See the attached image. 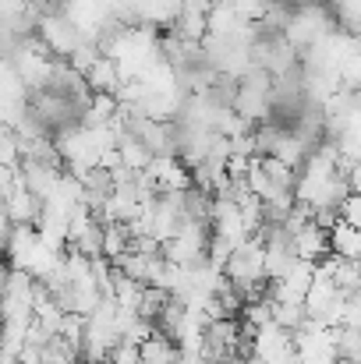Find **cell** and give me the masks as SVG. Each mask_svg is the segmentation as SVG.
Returning a JSON list of instances; mask_svg holds the SVG:
<instances>
[{"mask_svg": "<svg viewBox=\"0 0 361 364\" xmlns=\"http://www.w3.org/2000/svg\"><path fill=\"white\" fill-rule=\"evenodd\" d=\"M337 28H333V18H330V11L323 7V4H301V7H291V21H287V28H283V39L298 50V53H305V50H312L315 43H323L326 36H333Z\"/></svg>", "mask_w": 361, "mask_h": 364, "instance_id": "cell-1", "label": "cell"}, {"mask_svg": "<svg viewBox=\"0 0 361 364\" xmlns=\"http://www.w3.org/2000/svg\"><path fill=\"white\" fill-rule=\"evenodd\" d=\"M234 114L251 124H269L273 117V78L266 71H248L238 82V96H234Z\"/></svg>", "mask_w": 361, "mask_h": 364, "instance_id": "cell-2", "label": "cell"}, {"mask_svg": "<svg viewBox=\"0 0 361 364\" xmlns=\"http://www.w3.org/2000/svg\"><path fill=\"white\" fill-rule=\"evenodd\" d=\"M224 276L231 279V287H238L241 294L251 287H266V244L258 237H248L244 244H238L224 265Z\"/></svg>", "mask_w": 361, "mask_h": 364, "instance_id": "cell-3", "label": "cell"}, {"mask_svg": "<svg viewBox=\"0 0 361 364\" xmlns=\"http://www.w3.org/2000/svg\"><path fill=\"white\" fill-rule=\"evenodd\" d=\"M36 32H39V39L46 43V50H50L57 60H68V57L85 43V36L68 21V14H64V11H43V14H39Z\"/></svg>", "mask_w": 361, "mask_h": 364, "instance_id": "cell-4", "label": "cell"}, {"mask_svg": "<svg viewBox=\"0 0 361 364\" xmlns=\"http://www.w3.org/2000/svg\"><path fill=\"white\" fill-rule=\"evenodd\" d=\"M312 276H315V265L298 258L280 279L269 283V301H276V304H305V294L312 287Z\"/></svg>", "mask_w": 361, "mask_h": 364, "instance_id": "cell-5", "label": "cell"}, {"mask_svg": "<svg viewBox=\"0 0 361 364\" xmlns=\"http://www.w3.org/2000/svg\"><path fill=\"white\" fill-rule=\"evenodd\" d=\"M145 177L152 181L156 195H163V191H188V188H195V184H192V170H188V163H184L181 156H156V159L149 163Z\"/></svg>", "mask_w": 361, "mask_h": 364, "instance_id": "cell-6", "label": "cell"}, {"mask_svg": "<svg viewBox=\"0 0 361 364\" xmlns=\"http://www.w3.org/2000/svg\"><path fill=\"white\" fill-rule=\"evenodd\" d=\"M251 354H255L262 364L283 361V358H291V354H294V336H291V333H283L276 322H269V326L255 329V336H251Z\"/></svg>", "mask_w": 361, "mask_h": 364, "instance_id": "cell-7", "label": "cell"}, {"mask_svg": "<svg viewBox=\"0 0 361 364\" xmlns=\"http://www.w3.org/2000/svg\"><path fill=\"white\" fill-rule=\"evenodd\" d=\"M291 247H294V258L319 265V262L330 255V230H323L315 220H308L305 227H298V230L291 234Z\"/></svg>", "mask_w": 361, "mask_h": 364, "instance_id": "cell-8", "label": "cell"}, {"mask_svg": "<svg viewBox=\"0 0 361 364\" xmlns=\"http://www.w3.org/2000/svg\"><path fill=\"white\" fill-rule=\"evenodd\" d=\"M39 247V230L32 223H21V227H11V237L4 244V258H7V269H21L28 265L32 251Z\"/></svg>", "mask_w": 361, "mask_h": 364, "instance_id": "cell-9", "label": "cell"}, {"mask_svg": "<svg viewBox=\"0 0 361 364\" xmlns=\"http://www.w3.org/2000/svg\"><path fill=\"white\" fill-rule=\"evenodd\" d=\"M4 205H7V216H11L14 227H21V223H32V227H36V220H39V213H43V202H39L25 184H18V188L4 198Z\"/></svg>", "mask_w": 361, "mask_h": 364, "instance_id": "cell-10", "label": "cell"}, {"mask_svg": "<svg viewBox=\"0 0 361 364\" xmlns=\"http://www.w3.org/2000/svg\"><path fill=\"white\" fill-rule=\"evenodd\" d=\"M85 85H89V92H93V96H96V92H107V96H117L120 89H124V82H120L117 64H114L110 57H100V60L93 64V71L85 75Z\"/></svg>", "mask_w": 361, "mask_h": 364, "instance_id": "cell-11", "label": "cell"}, {"mask_svg": "<svg viewBox=\"0 0 361 364\" xmlns=\"http://www.w3.org/2000/svg\"><path fill=\"white\" fill-rule=\"evenodd\" d=\"M138 358H142V364H177L181 361V350H177V343L170 336L152 333L145 343H138Z\"/></svg>", "mask_w": 361, "mask_h": 364, "instance_id": "cell-12", "label": "cell"}, {"mask_svg": "<svg viewBox=\"0 0 361 364\" xmlns=\"http://www.w3.org/2000/svg\"><path fill=\"white\" fill-rule=\"evenodd\" d=\"M330 255L344 258V262H361V230L347 227L344 220L330 230Z\"/></svg>", "mask_w": 361, "mask_h": 364, "instance_id": "cell-13", "label": "cell"}, {"mask_svg": "<svg viewBox=\"0 0 361 364\" xmlns=\"http://www.w3.org/2000/svg\"><path fill=\"white\" fill-rule=\"evenodd\" d=\"M117 152H120V163H124L127 170H135V173H145L149 163L156 159V156L149 152V145H145L142 138H135V134H124V138H120Z\"/></svg>", "mask_w": 361, "mask_h": 364, "instance_id": "cell-14", "label": "cell"}, {"mask_svg": "<svg viewBox=\"0 0 361 364\" xmlns=\"http://www.w3.org/2000/svg\"><path fill=\"white\" fill-rule=\"evenodd\" d=\"M333 343H337L340 364H361V329H355V326L333 329Z\"/></svg>", "mask_w": 361, "mask_h": 364, "instance_id": "cell-15", "label": "cell"}, {"mask_svg": "<svg viewBox=\"0 0 361 364\" xmlns=\"http://www.w3.org/2000/svg\"><path fill=\"white\" fill-rule=\"evenodd\" d=\"M127 247H131L127 227H124V223H103V258H107V262H117Z\"/></svg>", "mask_w": 361, "mask_h": 364, "instance_id": "cell-16", "label": "cell"}, {"mask_svg": "<svg viewBox=\"0 0 361 364\" xmlns=\"http://www.w3.org/2000/svg\"><path fill=\"white\" fill-rule=\"evenodd\" d=\"M273 322L283 329V333H298L305 322H308V315H305V304H276L273 301Z\"/></svg>", "mask_w": 361, "mask_h": 364, "instance_id": "cell-17", "label": "cell"}, {"mask_svg": "<svg viewBox=\"0 0 361 364\" xmlns=\"http://www.w3.org/2000/svg\"><path fill=\"white\" fill-rule=\"evenodd\" d=\"M340 89H347V92H361V46L347 57V64L340 68Z\"/></svg>", "mask_w": 361, "mask_h": 364, "instance_id": "cell-18", "label": "cell"}, {"mask_svg": "<svg viewBox=\"0 0 361 364\" xmlns=\"http://www.w3.org/2000/svg\"><path fill=\"white\" fill-rule=\"evenodd\" d=\"M340 220H344L347 227L361 230V191H351V195L344 198V205H340Z\"/></svg>", "mask_w": 361, "mask_h": 364, "instance_id": "cell-19", "label": "cell"}, {"mask_svg": "<svg viewBox=\"0 0 361 364\" xmlns=\"http://www.w3.org/2000/svg\"><path fill=\"white\" fill-rule=\"evenodd\" d=\"M110 364H142L138 347H135V343H117L114 354H110Z\"/></svg>", "mask_w": 361, "mask_h": 364, "instance_id": "cell-20", "label": "cell"}, {"mask_svg": "<svg viewBox=\"0 0 361 364\" xmlns=\"http://www.w3.org/2000/svg\"><path fill=\"white\" fill-rule=\"evenodd\" d=\"M18 184H21L18 166H0V198H7V195H11Z\"/></svg>", "mask_w": 361, "mask_h": 364, "instance_id": "cell-21", "label": "cell"}, {"mask_svg": "<svg viewBox=\"0 0 361 364\" xmlns=\"http://www.w3.org/2000/svg\"><path fill=\"white\" fill-rule=\"evenodd\" d=\"M11 216H7V205H4V198H0V251H4V244H7V237H11Z\"/></svg>", "mask_w": 361, "mask_h": 364, "instance_id": "cell-22", "label": "cell"}, {"mask_svg": "<svg viewBox=\"0 0 361 364\" xmlns=\"http://www.w3.org/2000/svg\"><path fill=\"white\" fill-rule=\"evenodd\" d=\"M344 177H347V188H351V191H361V163H351Z\"/></svg>", "mask_w": 361, "mask_h": 364, "instance_id": "cell-23", "label": "cell"}, {"mask_svg": "<svg viewBox=\"0 0 361 364\" xmlns=\"http://www.w3.org/2000/svg\"><path fill=\"white\" fill-rule=\"evenodd\" d=\"M276 364H298V354H291V358H283V361H276Z\"/></svg>", "mask_w": 361, "mask_h": 364, "instance_id": "cell-24", "label": "cell"}]
</instances>
